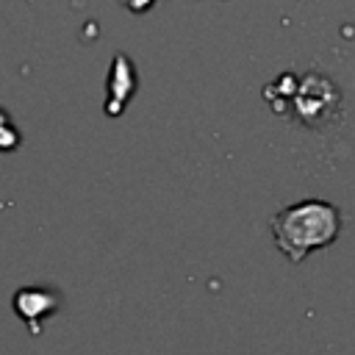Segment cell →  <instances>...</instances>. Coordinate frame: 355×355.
Segmentation results:
<instances>
[{
  "instance_id": "cell-1",
  "label": "cell",
  "mask_w": 355,
  "mask_h": 355,
  "mask_svg": "<svg viewBox=\"0 0 355 355\" xmlns=\"http://www.w3.org/2000/svg\"><path fill=\"white\" fill-rule=\"evenodd\" d=\"M272 233L288 261L300 263L311 250L336 241L341 233V214L324 200H302L272 216Z\"/></svg>"
}]
</instances>
